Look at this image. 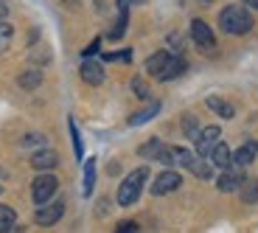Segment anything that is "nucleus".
<instances>
[{
  "instance_id": "412c9836",
  "label": "nucleus",
  "mask_w": 258,
  "mask_h": 233,
  "mask_svg": "<svg viewBox=\"0 0 258 233\" xmlns=\"http://www.w3.org/2000/svg\"><path fill=\"white\" fill-rule=\"evenodd\" d=\"M93 186H96V160H87L84 163V197L93 194Z\"/></svg>"
},
{
  "instance_id": "aec40b11",
  "label": "nucleus",
  "mask_w": 258,
  "mask_h": 233,
  "mask_svg": "<svg viewBox=\"0 0 258 233\" xmlns=\"http://www.w3.org/2000/svg\"><path fill=\"white\" fill-rule=\"evenodd\" d=\"M14 222H17L14 208L0 205V233H6V230H20V227H14Z\"/></svg>"
},
{
  "instance_id": "6e6552de",
  "label": "nucleus",
  "mask_w": 258,
  "mask_h": 233,
  "mask_svg": "<svg viewBox=\"0 0 258 233\" xmlns=\"http://www.w3.org/2000/svg\"><path fill=\"white\" fill-rule=\"evenodd\" d=\"M241 180H244V174H241L239 168H233V171H230V166H227L225 174L216 180V188H219V191H225V194H230V191H239Z\"/></svg>"
},
{
  "instance_id": "dca6fc26",
  "label": "nucleus",
  "mask_w": 258,
  "mask_h": 233,
  "mask_svg": "<svg viewBox=\"0 0 258 233\" xmlns=\"http://www.w3.org/2000/svg\"><path fill=\"white\" fill-rule=\"evenodd\" d=\"M208 157H211V163H213V166H219V168H227V166L233 163V155H230V149H227V146H225L222 141L216 143V146H213V152H211Z\"/></svg>"
},
{
  "instance_id": "0eeeda50",
  "label": "nucleus",
  "mask_w": 258,
  "mask_h": 233,
  "mask_svg": "<svg viewBox=\"0 0 258 233\" xmlns=\"http://www.w3.org/2000/svg\"><path fill=\"white\" fill-rule=\"evenodd\" d=\"M219 138H222V130L219 127H205V130L197 135V155L200 157H208L213 152V146L219 143Z\"/></svg>"
},
{
  "instance_id": "cd10ccee",
  "label": "nucleus",
  "mask_w": 258,
  "mask_h": 233,
  "mask_svg": "<svg viewBox=\"0 0 258 233\" xmlns=\"http://www.w3.org/2000/svg\"><path fill=\"white\" fill-rule=\"evenodd\" d=\"M132 90H135V96H138V98H149V87H146V82H143L141 76L132 79Z\"/></svg>"
},
{
  "instance_id": "9d476101",
  "label": "nucleus",
  "mask_w": 258,
  "mask_h": 233,
  "mask_svg": "<svg viewBox=\"0 0 258 233\" xmlns=\"http://www.w3.org/2000/svg\"><path fill=\"white\" fill-rule=\"evenodd\" d=\"M182 73H185V59L182 56H168L166 68L157 73V79H160V82H171V79L182 76Z\"/></svg>"
},
{
  "instance_id": "4468645a",
  "label": "nucleus",
  "mask_w": 258,
  "mask_h": 233,
  "mask_svg": "<svg viewBox=\"0 0 258 233\" xmlns=\"http://www.w3.org/2000/svg\"><path fill=\"white\" fill-rule=\"evenodd\" d=\"M160 112V101H152L149 107H143V110H138L135 115L129 118V127H141V124H149L152 118Z\"/></svg>"
},
{
  "instance_id": "a878e982",
  "label": "nucleus",
  "mask_w": 258,
  "mask_h": 233,
  "mask_svg": "<svg viewBox=\"0 0 258 233\" xmlns=\"http://www.w3.org/2000/svg\"><path fill=\"white\" fill-rule=\"evenodd\" d=\"M123 31H126V12H121V17H118L115 28L110 31V39H121V37H123Z\"/></svg>"
},
{
  "instance_id": "9b49d317",
  "label": "nucleus",
  "mask_w": 258,
  "mask_h": 233,
  "mask_svg": "<svg viewBox=\"0 0 258 233\" xmlns=\"http://www.w3.org/2000/svg\"><path fill=\"white\" fill-rule=\"evenodd\" d=\"M17 84H20V90H26V93L37 90L39 84H42V71H37V68H28V71H23V73L17 76Z\"/></svg>"
},
{
  "instance_id": "39448f33",
  "label": "nucleus",
  "mask_w": 258,
  "mask_h": 233,
  "mask_svg": "<svg viewBox=\"0 0 258 233\" xmlns=\"http://www.w3.org/2000/svg\"><path fill=\"white\" fill-rule=\"evenodd\" d=\"M180 186H182V177L177 174V171H171V168H166V171L157 174V180L152 183V194H155V197L171 194V191H177Z\"/></svg>"
},
{
  "instance_id": "bb28decb",
  "label": "nucleus",
  "mask_w": 258,
  "mask_h": 233,
  "mask_svg": "<svg viewBox=\"0 0 258 233\" xmlns=\"http://www.w3.org/2000/svg\"><path fill=\"white\" fill-rule=\"evenodd\" d=\"M182 130H185L188 138H197V135H200V130H197V118L185 115V118H182Z\"/></svg>"
},
{
  "instance_id": "2eb2a0df",
  "label": "nucleus",
  "mask_w": 258,
  "mask_h": 233,
  "mask_svg": "<svg viewBox=\"0 0 258 233\" xmlns=\"http://www.w3.org/2000/svg\"><path fill=\"white\" fill-rule=\"evenodd\" d=\"M205 104H208V107H211V110L216 112L219 118H233V115H236L233 104H227L225 98H219V96H208V98H205Z\"/></svg>"
},
{
  "instance_id": "393cba45",
  "label": "nucleus",
  "mask_w": 258,
  "mask_h": 233,
  "mask_svg": "<svg viewBox=\"0 0 258 233\" xmlns=\"http://www.w3.org/2000/svg\"><path fill=\"white\" fill-rule=\"evenodd\" d=\"M71 138H73V152H76V157L82 160L84 149H82V135H79V130H76V121H71Z\"/></svg>"
},
{
  "instance_id": "1a4fd4ad",
  "label": "nucleus",
  "mask_w": 258,
  "mask_h": 233,
  "mask_svg": "<svg viewBox=\"0 0 258 233\" xmlns=\"http://www.w3.org/2000/svg\"><path fill=\"white\" fill-rule=\"evenodd\" d=\"M255 155H258V143L247 141V143H241L239 149L233 152V163H236L239 168H244V166H250V163L255 160Z\"/></svg>"
},
{
  "instance_id": "c9c22d12",
  "label": "nucleus",
  "mask_w": 258,
  "mask_h": 233,
  "mask_svg": "<svg viewBox=\"0 0 258 233\" xmlns=\"http://www.w3.org/2000/svg\"><path fill=\"white\" fill-rule=\"evenodd\" d=\"M247 6H252V9H258V0H247Z\"/></svg>"
},
{
  "instance_id": "f03ea898",
  "label": "nucleus",
  "mask_w": 258,
  "mask_h": 233,
  "mask_svg": "<svg viewBox=\"0 0 258 233\" xmlns=\"http://www.w3.org/2000/svg\"><path fill=\"white\" fill-rule=\"evenodd\" d=\"M219 26L225 34L241 37V34H247L252 28V17L244 6H227V9H222V14H219Z\"/></svg>"
},
{
  "instance_id": "b1692460",
  "label": "nucleus",
  "mask_w": 258,
  "mask_h": 233,
  "mask_svg": "<svg viewBox=\"0 0 258 233\" xmlns=\"http://www.w3.org/2000/svg\"><path fill=\"white\" fill-rule=\"evenodd\" d=\"M12 34H14V28L9 26V23H0V53L9 48V42H12Z\"/></svg>"
},
{
  "instance_id": "e433bc0d",
  "label": "nucleus",
  "mask_w": 258,
  "mask_h": 233,
  "mask_svg": "<svg viewBox=\"0 0 258 233\" xmlns=\"http://www.w3.org/2000/svg\"><path fill=\"white\" fill-rule=\"evenodd\" d=\"M96 6H98V9H101V6H104V0H96Z\"/></svg>"
},
{
  "instance_id": "7c9ffc66",
  "label": "nucleus",
  "mask_w": 258,
  "mask_h": 233,
  "mask_svg": "<svg viewBox=\"0 0 258 233\" xmlns=\"http://www.w3.org/2000/svg\"><path fill=\"white\" fill-rule=\"evenodd\" d=\"M98 48H101V39H93L90 45L84 48V56H93V53H96V51H98Z\"/></svg>"
},
{
  "instance_id": "7ed1b4c3",
  "label": "nucleus",
  "mask_w": 258,
  "mask_h": 233,
  "mask_svg": "<svg viewBox=\"0 0 258 233\" xmlns=\"http://www.w3.org/2000/svg\"><path fill=\"white\" fill-rule=\"evenodd\" d=\"M59 188V180L53 174H39L37 180L31 183V194H34V202L37 205H45L48 200H51L53 194H56Z\"/></svg>"
},
{
  "instance_id": "f704fd0d",
  "label": "nucleus",
  "mask_w": 258,
  "mask_h": 233,
  "mask_svg": "<svg viewBox=\"0 0 258 233\" xmlns=\"http://www.w3.org/2000/svg\"><path fill=\"white\" fill-rule=\"evenodd\" d=\"M6 14H9V6H6V3H3V0H0V20L6 17Z\"/></svg>"
},
{
  "instance_id": "f3484780",
  "label": "nucleus",
  "mask_w": 258,
  "mask_h": 233,
  "mask_svg": "<svg viewBox=\"0 0 258 233\" xmlns=\"http://www.w3.org/2000/svg\"><path fill=\"white\" fill-rule=\"evenodd\" d=\"M168 56H171V53H168V51H157V53H152V56L146 59V71L152 73V76H157V73H160L163 68H166Z\"/></svg>"
},
{
  "instance_id": "f8f14e48",
  "label": "nucleus",
  "mask_w": 258,
  "mask_h": 233,
  "mask_svg": "<svg viewBox=\"0 0 258 233\" xmlns=\"http://www.w3.org/2000/svg\"><path fill=\"white\" fill-rule=\"evenodd\" d=\"M59 163V155L51 149H42V152H34L31 157V166L37 168V171H48V168H53Z\"/></svg>"
},
{
  "instance_id": "2f4dec72",
  "label": "nucleus",
  "mask_w": 258,
  "mask_h": 233,
  "mask_svg": "<svg viewBox=\"0 0 258 233\" xmlns=\"http://www.w3.org/2000/svg\"><path fill=\"white\" fill-rule=\"evenodd\" d=\"M129 230H138L135 222H121V225H118V233H129Z\"/></svg>"
},
{
  "instance_id": "c756f323",
  "label": "nucleus",
  "mask_w": 258,
  "mask_h": 233,
  "mask_svg": "<svg viewBox=\"0 0 258 233\" xmlns=\"http://www.w3.org/2000/svg\"><path fill=\"white\" fill-rule=\"evenodd\" d=\"M157 163H163V166H174V152H171V149H166V146H163V149H160V155H157Z\"/></svg>"
},
{
  "instance_id": "4be33fe9",
  "label": "nucleus",
  "mask_w": 258,
  "mask_h": 233,
  "mask_svg": "<svg viewBox=\"0 0 258 233\" xmlns=\"http://www.w3.org/2000/svg\"><path fill=\"white\" fill-rule=\"evenodd\" d=\"M160 149H163V143L157 141V138H152L149 143H143L141 149H138V155H141V157H146V160H149V157H155V160H157V155H160Z\"/></svg>"
},
{
  "instance_id": "5701e85b",
  "label": "nucleus",
  "mask_w": 258,
  "mask_h": 233,
  "mask_svg": "<svg viewBox=\"0 0 258 233\" xmlns=\"http://www.w3.org/2000/svg\"><path fill=\"white\" fill-rule=\"evenodd\" d=\"M171 152H174V160L180 163L182 168H188V166H191V163H194V157H197V155H194V152L182 149V146H174V149H171Z\"/></svg>"
},
{
  "instance_id": "a211bd4d",
  "label": "nucleus",
  "mask_w": 258,
  "mask_h": 233,
  "mask_svg": "<svg viewBox=\"0 0 258 233\" xmlns=\"http://www.w3.org/2000/svg\"><path fill=\"white\" fill-rule=\"evenodd\" d=\"M239 194H241V202H247V205L258 202V180H241Z\"/></svg>"
},
{
  "instance_id": "f257e3e1",
  "label": "nucleus",
  "mask_w": 258,
  "mask_h": 233,
  "mask_svg": "<svg viewBox=\"0 0 258 233\" xmlns=\"http://www.w3.org/2000/svg\"><path fill=\"white\" fill-rule=\"evenodd\" d=\"M146 180H149L146 166L135 168V171H129V174L121 180V186H118V205H121V208L135 205L138 197H141V191H143V183H146Z\"/></svg>"
},
{
  "instance_id": "72a5a7b5",
  "label": "nucleus",
  "mask_w": 258,
  "mask_h": 233,
  "mask_svg": "<svg viewBox=\"0 0 258 233\" xmlns=\"http://www.w3.org/2000/svg\"><path fill=\"white\" fill-rule=\"evenodd\" d=\"M59 3H62L64 9H76L79 6V0H59Z\"/></svg>"
},
{
  "instance_id": "473e14b6",
  "label": "nucleus",
  "mask_w": 258,
  "mask_h": 233,
  "mask_svg": "<svg viewBox=\"0 0 258 233\" xmlns=\"http://www.w3.org/2000/svg\"><path fill=\"white\" fill-rule=\"evenodd\" d=\"M132 3H138V0H118V12H129Z\"/></svg>"
},
{
  "instance_id": "6ab92c4d",
  "label": "nucleus",
  "mask_w": 258,
  "mask_h": 233,
  "mask_svg": "<svg viewBox=\"0 0 258 233\" xmlns=\"http://www.w3.org/2000/svg\"><path fill=\"white\" fill-rule=\"evenodd\" d=\"M188 171H191V174H197V177H202V180H211V177H213V163L194 157V163L188 166Z\"/></svg>"
},
{
  "instance_id": "ddd939ff",
  "label": "nucleus",
  "mask_w": 258,
  "mask_h": 233,
  "mask_svg": "<svg viewBox=\"0 0 258 233\" xmlns=\"http://www.w3.org/2000/svg\"><path fill=\"white\" fill-rule=\"evenodd\" d=\"M82 79L87 84H93V87H98V84L104 82V68L98 65V62H84L82 65Z\"/></svg>"
},
{
  "instance_id": "423d86ee",
  "label": "nucleus",
  "mask_w": 258,
  "mask_h": 233,
  "mask_svg": "<svg viewBox=\"0 0 258 233\" xmlns=\"http://www.w3.org/2000/svg\"><path fill=\"white\" fill-rule=\"evenodd\" d=\"M62 214H64V202L59 200V202H51V205H39L37 208V216H34V222H37V225H56L59 219H62Z\"/></svg>"
},
{
  "instance_id": "20e7f679",
  "label": "nucleus",
  "mask_w": 258,
  "mask_h": 233,
  "mask_svg": "<svg viewBox=\"0 0 258 233\" xmlns=\"http://www.w3.org/2000/svg\"><path fill=\"white\" fill-rule=\"evenodd\" d=\"M191 39L197 42V48H202V51H213V48H216V37H213L211 26H208L205 20H194L191 23Z\"/></svg>"
},
{
  "instance_id": "c85d7f7f",
  "label": "nucleus",
  "mask_w": 258,
  "mask_h": 233,
  "mask_svg": "<svg viewBox=\"0 0 258 233\" xmlns=\"http://www.w3.org/2000/svg\"><path fill=\"white\" fill-rule=\"evenodd\" d=\"M23 146H45V135H39V132H34V135H26L23 138Z\"/></svg>"
}]
</instances>
